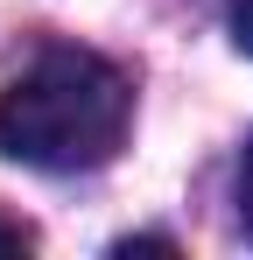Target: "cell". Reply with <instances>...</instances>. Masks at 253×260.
I'll use <instances>...</instances> for the list:
<instances>
[{
  "label": "cell",
  "mask_w": 253,
  "mask_h": 260,
  "mask_svg": "<svg viewBox=\"0 0 253 260\" xmlns=\"http://www.w3.org/2000/svg\"><path fill=\"white\" fill-rule=\"evenodd\" d=\"M134 120V85L120 63L91 49H42L0 91V155L49 176H78L113 162Z\"/></svg>",
  "instance_id": "obj_1"
},
{
  "label": "cell",
  "mask_w": 253,
  "mask_h": 260,
  "mask_svg": "<svg viewBox=\"0 0 253 260\" xmlns=\"http://www.w3.org/2000/svg\"><path fill=\"white\" fill-rule=\"evenodd\" d=\"M239 225L253 232V141H246V155H239Z\"/></svg>",
  "instance_id": "obj_2"
},
{
  "label": "cell",
  "mask_w": 253,
  "mask_h": 260,
  "mask_svg": "<svg viewBox=\"0 0 253 260\" xmlns=\"http://www.w3.org/2000/svg\"><path fill=\"white\" fill-rule=\"evenodd\" d=\"M232 43L253 56V0H232Z\"/></svg>",
  "instance_id": "obj_4"
},
{
  "label": "cell",
  "mask_w": 253,
  "mask_h": 260,
  "mask_svg": "<svg viewBox=\"0 0 253 260\" xmlns=\"http://www.w3.org/2000/svg\"><path fill=\"white\" fill-rule=\"evenodd\" d=\"M28 246H36V239H28V225H14V218H0V260H21Z\"/></svg>",
  "instance_id": "obj_3"
}]
</instances>
